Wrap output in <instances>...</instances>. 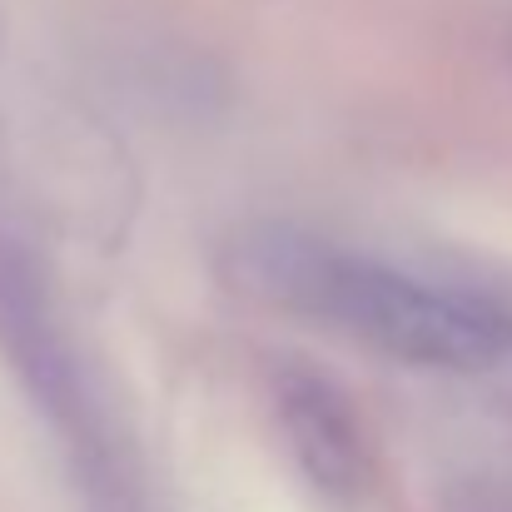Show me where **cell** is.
Returning <instances> with one entry per match:
<instances>
[{
	"instance_id": "2",
	"label": "cell",
	"mask_w": 512,
	"mask_h": 512,
	"mask_svg": "<svg viewBox=\"0 0 512 512\" xmlns=\"http://www.w3.org/2000/svg\"><path fill=\"white\" fill-rule=\"evenodd\" d=\"M274 413H279V428H284L299 468L314 478V488H324L339 503H353L368 493V483H373L368 438H363L348 398L324 373L279 368L274 373Z\"/></svg>"
},
{
	"instance_id": "1",
	"label": "cell",
	"mask_w": 512,
	"mask_h": 512,
	"mask_svg": "<svg viewBox=\"0 0 512 512\" xmlns=\"http://www.w3.org/2000/svg\"><path fill=\"white\" fill-rule=\"evenodd\" d=\"M224 269L244 294L339 329L408 368L468 373L508 358V314L428 289L383 259L294 224H254L234 234Z\"/></svg>"
},
{
	"instance_id": "3",
	"label": "cell",
	"mask_w": 512,
	"mask_h": 512,
	"mask_svg": "<svg viewBox=\"0 0 512 512\" xmlns=\"http://www.w3.org/2000/svg\"><path fill=\"white\" fill-rule=\"evenodd\" d=\"M508 358H512V314H508Z\"/></svg>"
}]
</instances>
